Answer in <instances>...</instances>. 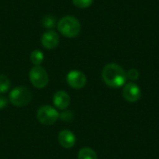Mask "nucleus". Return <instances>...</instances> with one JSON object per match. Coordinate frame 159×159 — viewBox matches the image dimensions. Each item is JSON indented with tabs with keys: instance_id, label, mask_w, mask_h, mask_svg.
<instances>
[{
	"instance_id": "obj_5",
	"label": "nucleus",
	"mask_w": 159,
	"mask_h": 159,
	"mask_svg": "<svg viewBox=\"0 0 159 159\" xmlns=\"http://www.w3.org/2000/svg\"><path fill=\"white\" fill-rule=\"evenodd\" d=\"M29 78L32 85L36 89H43L48 84V75L41 65L34 66L29 72Z\"/></svg>"
},
{
	"instance_id": "obj_8",
	"label": "nucleus",
	"mask_w": 159,
	"mask_h": 159,
	"mask_svg": "<svg viewBox=\"0 0 159 159\" xmlns=\"http://www.w3.org/2000/svg\"><path fill=\"white\" fill-rule=\"evenodd\" d=\"M60 43V36L54 30H48L42 34L41 44L46 49H53L58 47Z\"/></svg>"
},
{
	"instance_id": "obj_6",
	"label": "nucleus",
	"mask_w": 159,
	"mask_h": 159,
	"mask_svg": "<svg viewBox=\"0 0 159 159\" xmlns=\"http://www.w3.org/2000/svg\"><path fill=\"white\" fill-rule=\"evenodd\" d=\"M66 81L71 88L75 89H80L86 86L87 77L84 73L78 70H73L68 73L66 76Z\"/></svg>"
},
{
	"instance_id": "obj_15",
	"label": "nucleus",
	"mask_w": 159,
	"mask_h": 159,
	"mask_svg": "<svg viewBox=\"0 0 159 159\" xmlns=\"http://www.w3.org/2000/svg\"><path fill=\"white\" fill-rule=\"evenodd\" d=\"M72 2L78 8H87L92 5L93 0H72Z\"/></svg>"
},
{
	"instance_id": "obj_11",
	"label": "nucleus",
	"mask_w": 159,
	"mask_h": 159,
	"mask_svg": "<svg viewBox=\"0 0 159 159\" xmlns=\"http://www.w3.org/2000/svg\"><path fill=\"white\" fill-rule=\"evenodd\" d=\"M78 159H98L97 154L95 153V151L91 148L89 147H84L82 149L79 150L78 152Z\"/></svg>"
},
{
	"instance_id": "obj_9",
	"label": "nucleus",
	"mask_w": 159,
	"mask_h": 159,
	"mask_svg": "<svg viewBox=\"0 0 159 159\" xmlns=\"http://www.w3.org/2000/svg\"><path fill=\"white\" fill-rule=\"evenodd\" d=\"M58 142L60 145L65 149H70L75 146L76 138L74 132L69 129H62L58 135Z\"/></svg>"
},
{
	"instance_id": "obj_14",
	"label": "nucleus",
	"mask_w": 159,
	"mask_h": 159,
	"mask_svg": "<svg viewBox=\"0 0 159 159\" xmlns=\"http://www.w3.org/2000/svg\"><path fill=\"white\" fill-rule=\"evenodd\" d=\"M56 22H57V21H56L55 18L52 17V16H50V15L45 16V17L43 18V20H42V24H43V26L46 27V28H48V29H49V30H50L51 28H53L55 25H57Z\"/></svg>"
},
{
	"instance_id": "obj_18",
	"label": "nucleus",
	"mask_w": 159,
	"mask_h": 159,
	"mask_svg": "<svg viewBox=\"0 0 159 159\" xmlns=\"http://www.w3.org/2000/svg\"><path fill=\"white\" fill-rule=\"evenodd\" d=\"M7 103H8L7 99L6 97L2 96V95H0V109H4V108H6V107H7Z\"/></svg>"
},
{
	"instance_id": "obj_7",
	"label": "nucleus",
	"mask_w": 159,
	"mask_h": 159,
	"mask_svg": "<svg viewBox=\"0 0 159 159\" xmlns=\"http://www.w3.org/2000/svg\"><path fill=\"white\" fill-rule=\"evenodd\" d=\"M142 96V91L140 87L133 83L129 82L124 86L123 89V97L129 102H135L140 100Z\"/></svg>"
},
{
	"instance_id": "obj_16",
	"label": "nucleus",
	"mask_w": 159,
	"mask_h": 159,
	"mask_svg": "<svg viewBox=\"0 0 159 159\" xmlns=\"http://www.w3.org/2000/svg\"><path fill=\"white\" fill-rule=\"evenodd\" d=\"M74 118V113L69 110H63L61 113H60V119L64 122H70Z\"/></svg>"
},
{
	"instance_id": "obj_13",
	"label": "nucleus",
	"mask_w": 159,
	"mask_h": 159,
	"mask_svg": "<svg viewBox=\"0 0 159 159\" xmlns=\"http://www.w3.org/2000/svg\"><path fill=\"white\" fill-rule=\"evenodd\" d=\"M10 88V81L5 75L0 74V94H4L8 91Z\"/></svg>"
},
{
	"instance_id": "obj_2",
	"label": "nucleus",
	"mask_w": 159,
	"mask_h": 159,
	"mask_svg": "<svg viewBox=\"0 0 159 159\" xmlns=\"http://www.w3.org/2000/svg\"><path fill=\"white\" fill-rule=\"evenodd\" d=\"M57 29L63 36L74 38L79 35L81 32V24L76 18L73 16H65L57 22Z\"/></svg>"
},
{
	"instance_id": "obj_3",
	"label": "nucleus",
	"mask_w": 159,
	"mask_h": 159,
	"mask_svg": "<svg viewBox=\"0 0 159 159\" xmlns=\"http://www.w3.org/2000/svg\"><path fill=\"white\" fill-rule=\"evenodd\" d=\"M9 102L16 107L26 106L32 100V93L29 89L19 86L14 88L8 96Z\"/></svg>"
},
{
	"instance_id": "obj_10",
	"label": "nucleus",
	"mask_w": 159,
	"mask_h": 159,
	"mask_svg": "<svg viewBox=\"0 0 159 159\" xmlns=\"http://www.w3.org/2000/svg\"><path fill=\"white\" fill-rule=\"evenodd\" d=\"M70 102H71L70 96L64 90H59L53 96V103L55 107L59 110L61 111L66 110L70 105Z\"/></svg>"
},
{
	"instance_id": "obj_12",
	"label": "nucleus",
	"mask_w": 159,
	"mask_h": 159,
	"mask_svg": "<svg viewBox=\"0 0 159 159\" xmlns=\"http://www.w3.org/2000/svg\"><path fill=\"white\" fill-rule=\"evenodd\" d=\"M30 60L34 66H39L44 61V53L39 49H35L32 51L30 55Z\"/></svg>"
},
{
	"instance_id": "obj_1",
	"label": "nucleus",
	"mask_w": 159,
	"mask_h": 159,
	"mask_svg": "<svg viewBox=\"0 0 159 159\" xmlns=\"http://www.w3.org/2000/svg\"><path fill=\"white\" fill-rule=\"evenodd\" d=\"M102 77L104 83L110 88H120L127 81L125 70L116 63L106 64L102 72Z\"/></svg>"
},
{
	"instance_id": "obj_17",
	"label": "nucleus",
	"mask_w": 159,
	"mask_h": 159,
	"mask_svg": "<svg viewBox=\"0 0 159 159\" xmlns=\"http://www.w3.org/2000/svg\"><path fill=\"white\" fill-rule=\"evenodd\" d=\"M126 75H127V79H129L131 81L137 80L139 78V75H140L139 72L136 69H134V68L130 69L128 73H126Z\"/></svg>"
},
{
	"instance_id": "obj_4",
	"label": "nucleus",
	"mask_w": 159,
	"mask_h": 159,
	"mask_svg": "<svg viewBox=\"0 0 159 159\" xmlns=\"http://www.w3.org/2000/svg\"><path fill=\"white\" fill-rule=\"evenodd\" d=\"M36 118L41 124L50 126L58 121L60 118V113L51 105H43L37 110Z\"/></svg>"
}]
</instances>
